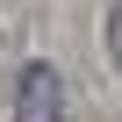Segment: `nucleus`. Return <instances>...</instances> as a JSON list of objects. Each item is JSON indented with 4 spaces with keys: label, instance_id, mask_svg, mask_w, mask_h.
<instances>
[{
    "label": "nucleus",
    "instance_id": "f257e3e1",
    "mask_svg": "<svg viewBox=\"0 0 122 122\" xmlns=\"http://www.w3.org/2000/svg\"><path fill=\"white\" fill-rule=\"evenodd\" d=\"M15 122H65V79H57V65H22Z\"/></svg>",
    "mask_w": 122,
    "mask_h": 122
},
{
    "label": "nucleus",
    "instance_id": "f03ea898",
    "mask_svg": "<svg viewBox=\"0 0 122 122\" xmlns=\"http://www.w3.org/2000/svg\"><path fill=\"white\" fill-rule=\"evenodd\" d=\"M108 57L122 65V0H115V15H108Z\"/></svg>",
    "mask_w": 122,
    "mask_h": 122
}]
</instances>
